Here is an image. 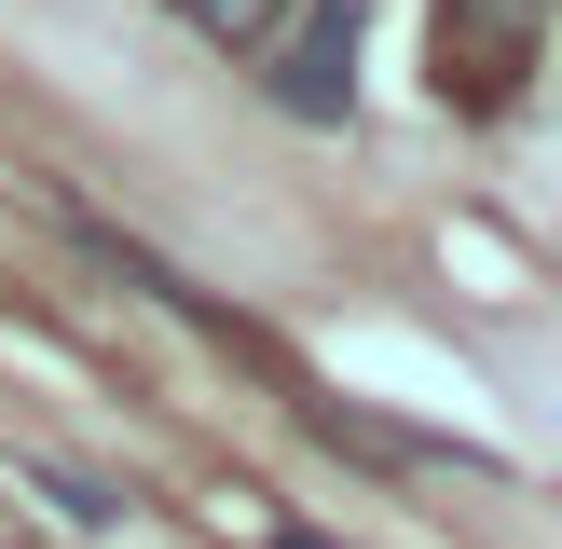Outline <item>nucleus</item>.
Segmentation results:
<instances>
[{"label":"nucleus","instance_id":"obj_5","mask_svg":"<svg viewBox=\"0 0 562 549\" xmlns=\"http://www.w3.org/2000/svg\"><path fill=\"white\" fill-rule=\"evenodd\" d=\"M274 549H344V536H302V522H289V536H274Z\"/></svg>","mask_w":562,"mask_h":549},{"label":"nucleus","instance_id":"obj_4","mask_svg":"<svg viewBox=\"0 0 562 549\" xmlns=\"http://www.w3.org/2000/svg\"><path fill=\"white\" fill-rule=\"evenodd\" d=\"M179 27H206V42H234V55H261L274 27H289V0H165Z\"/></svg>","mask_w":562,"mask_h":549},{"label":"nucleus","instance_id":"obj_2","mask_svg":"<svg viewBox=\"0 0 562 549\" xmlns=\"http://www.w3.org/2000/svg\"><path fill=\"white\" fill-rule=\"evenodd\" d=\"M357 55H371V0H289L261 42V97L289 124H357Z\"/></svg>","mask_w":562,"mask_h":549},{"label":"nucleus","instance_id":"obj_3","mask_svg":"<svg viewBox=\"0 0 562 549\" xmlns=\"http://www.w3.org/2000/svg\"><path fill=\"white\" fill-rule=\"evenodd\" d=\"M27 481H42V508L69 522V536H110V522H124V481H110V467H69V453H27Z\"/></svg>","mask_w":562,"mask_h":549},{"label":"nucleus","instance_id":"obj_1","mask_svg":"<svg viewBox=\"0 0 562 549\" xmlns=\"http://www.w3.org/2000/svg\"><path fill=\"white\" fill-rule=\"evenodd\" d=\"M549 14H562V0H439V14H426L439 110H467V124L521 110V97H536V69H549Z\"/></svg>","mask_w":562,"mask_h":549},{"label":"nucleus","instance_id":"obj_6","mask_svg":"<svg viewBox=\"0 0 562 549\" xmlns=\"http://www.w3.org/2000/svg\"><path fill=\"white\" fill-rule=\"evenodd\" d=\"M549 69H562V55H549Z\"/></svg>","mask_w":562,"mask_h":549}]
</instances>
